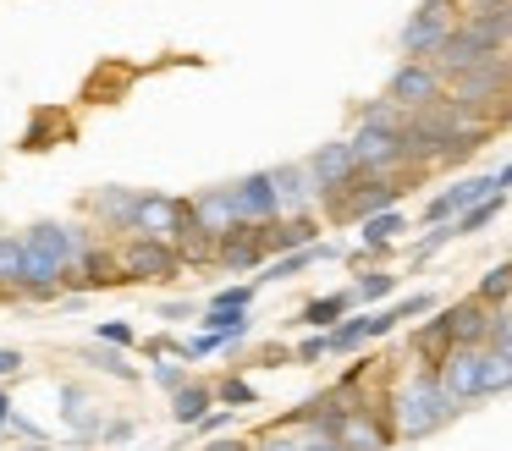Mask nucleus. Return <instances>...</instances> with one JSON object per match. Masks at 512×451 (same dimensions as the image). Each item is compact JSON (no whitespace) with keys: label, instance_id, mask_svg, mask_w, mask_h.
I'll list each match as a JSON object with an SVG mask.
<instances>
[{"label":"nucleus","instance_id":"nucleus-28","mask_svg":"<svg viewBox=\"0 0 512 451\" xmlns=\"http://www.w3.org/2000/svg\"><path fill=\"white\" fill-rule=\"evenodd\" d=\"M501 209H507V193H490V198H479L474 209H463V215L452 220V226H457V237H479V231H485L490 220L501 215Z\"/></svg>","mask_w":512,"mask_h":451},{"label":"nucleus","instance_id":"nucleus-19","mask_svg":"<svg viewBox=\"0 0 512 451\" xmlns=\"http://www.w3.org/2000/svg\"><path fill=\"white\" fill-rule=\"evenodd\" d=\"M325 259H342V248L320 237V242H309V248H292V253H281V259H270L265 270L254 275V286H276V281H292V275L314 270V264H325Z\"/></svg>","mask_w":512,"mask_h":451},{"label":"nucleus","instance_id":"nucleus-22","mask_svg":"<svg viewBox=\"0 0 512 451\" xmlns=\"http://www.w3.org/2000/svg\"><path fill=\"white\" fill-rule=\"evenodd\" d=\"M215 407V385L210 380H188V385H177L171 391V424H182V429H193L204 413Z\"/></svg>","mask_w":512,"mask_h":451},{"label":"nucleus","instance_id":"nucleus-10","mask_svg":"<svg viewBox=\"0 0 512 451\" xmlns=\"http://www.w3.org/2000/svg\"><path fill=\"white\" fill-rule=\"evenodd\" d=\"M105 286H122V259H116V242H94L78 264H67L61 275V292H105Z\"/></svg>","mask_w":512,"mask_h":451},{"label":"nucleus","instance_id":"nucleus-43","mask_svg":"<svg viewBox=\"0 0 512 451\" xmlns=\"http://www.w3.org/2000/svg\"><path fill=\"white\" fill-rule=\"evenodd\" d=\"M138 435V418H105L100 440H133Z\"/></svg>","mask_w":512,"mask_h":451},{"label":"nucleus","instance_id":"nucleus-4","mask_svg":"<svg viewBox=\"0 0 512 451\" xmlns=\"http://www.w3.org/2000/svg\"><path fill=\"white\" fill-rule=\"evenodd\" d=\"M116 259H122V286H155V281H177L182 275L177 248L160 237H122Z\"/></svg>","mask_w":512,"mask_h":451},{"label":"nucleus","instance_id":"nucleus-39","mask_svg":"<svg viewBox=\"0 0 512 451\" xmlns=\"http://www.w3.org/2000/svg\"><path fill=\"white\" fill-rule=\"evenodd\" d=\"M254 451H303V435L298 429H265V435L254 440Z\"/></svg>","mask_w":512,"mask_h":451},{"label":"nucleus","instance_id":"nucleus-3","mask_svg":"<svg viewBox=\"0 0 512 451\" xmlns=\"http://www.w3.org/2000/svg\"><path fill=\"white\" fill-rule=\"evenodd\" d=\"M457 22H463V0H419V11H413L397 33L402 61H430V55L452 39Z\"/></svg>","mask_w":512,"mask_h":451},{"label":"nucleus","instance_id":"nucleus-51","mask_svg":"<svg viewBox=\"0 0 512 451\" xmlns=\"http://www.w3.org/2000/svg\"><path fill=\"white\" fill-rule=\"evenodd\" d=\"M463 6H468V0H463Z\"/></svg>","mask_w":512,"mask_h":451},{"label":"nucleus","instance_id":"nucleus-7","mask_svg":"<svg viewBox=\"0 0 512 451\" xmlns=\"http://www.w3.org/2000/svg\"><path fill=\"white\" fill-rule=\"evenodd\" d=\"M446 94V77L435 72L430 61H397V72L386 77V99L397 110H424V105H435V99Z\"/></svg>","mask_w":512,"mask_h":451},{"label":"nucleus","instance_id":"nucleus-49","mask_svg":"<svg viewBox=\"0 0 512 451\" xmlns=\"http://www.w3.org/2000/svg\"><path fill=\"white\" fill-rule=\"evenodd\" d=\"M490 176H496V193H512V160L501 165V171H490Z\"/></svg>","mask_w":512,"mask_h":451},{"label":"nucleus","instance_id":"nucleus-46","mask_svg":"<svg viewBox=\"0 0 512 451\" xmlns=\"http://www.w3.org/2000/svg\"><path fill=\"white\" fill-rule=\"evenodd\" d=\"M303 451H342V440H325V435H303Z\"/></svg>","mask_w":512,"mask_h":451},{"label":"nucleus","instance_id":"nucleus-42","mask_svg":"<svg viewBox=\"0 0 512 451\" xmlns=\"http://www.w3.org/2000/svg\"><path fill=\"white\" fill-rule=\"evenodd\" d=\"M490 347L512 352V303H507V308H496V336H490Z\"/></svg>","mask_w":512,"mask_h":451},{"label":"nucleus","instance_id":"nucleus-41","mask_svg":"<svg viewBox=\"0 0 512 451\" xmlns=\"http://www.w3.org/2000/svg\"><path fill=\"white\" fill-rule=\"evenodd\" d=\"M259 363H265V369H292V347L287 341H265V347H259Z\"/></svg>","mask_w":512,"mask_h":451},{"label":"nucleus","instance_id":"nucleus-1","mask_svg":"<svg viewBox=\"0 0 512 451\" xmlns=\"http://www.w3.org/2000/svg\"><path fill=\"white\" fill-rule=\"evenodd\" d=\"M463 413H468V407L452 402L446 385H441V374H430V369H413V374H402V380L391 385L397 440H430V435H441L446 424H457Z\"/></svg>","mask_w":512,"mask_h":451},{"label":"nucleus","instance_id":"nucleus-6","mask_svg":"<svg viewBox=\"0 0 512 451\" xmlns=\"http://www.w3.org/2000/svg\"><path fill=\"white\" fill-rule=\"evenodd\" d=\"M133 204H138V187H94L89 198H78L83 220L111 242L133 237Z\"/></svg>","mask_w":512,"mask_h":451},{"label":"nucleus","instance_id":"nucleus-25","mask_svg":"<svg viewBox=\"0 0 512 451\" xmlns=\"http://www.w3.org/2000/svg\"><path fill=\"white\" fill-rule=\"evenodd\" d=\"M369 341H375V336H369V308H364V314L353 308V314H347L342 325L325 330V347H331V358H353V352H364V347H369Z\"/></svg>","mask_w":512,"mask_h":451},{"label":"nucleus","instance_id":"nucleus-34","mask_svg":"<svg viewBox=\"0 0 512 451\" xmlns=\"http://www.w3.org/2000/svg\"><path fill=\"white\" fill-rule=\"evenodd\" d=\"M149 380H155L160 385V391H177V385H188L193 380V374H188V363H177V358H155V363H149Z\"/></svg>","mask_w":512,"mask_h":451},{"label":"nucleus","instance_id":"nucleus-37","mask_svg":"<svg viewBox=\"0 0 512 451\" xmlns=\"http://www.w3.org/2000/svg\"><path fill=\"white\" fill-rule=\"evenodd\" d=\"M94 336H100V347H138V330L133 325H127V319H105V325L100 330H94Z\"/></svg>","mask_w":512,"mask_h":451},{"label":"nucleus","instance_id":"nucleus-50","mask_svg":"<svg viewBox=\"0 0 512 451\" xmlns=\"http://www.w3.org/2000/svg\"><path fill=\"white\" fill-rule=\"evenodd\" d=\"M17 451H56V440H23Z\"/></svg>","mask_w":512,"mask_h":451},{"label":"nucleus","instance_id":"nucleus-40","mask_svg":"<svg viewBox=\"0 0 512 451\" xmlns=\"http://www.w3.org/2000/svg\"><path fill=\"white\" fill-rule=\"evenodd\" d=\"M6 440H17V446H23V440H50V435L28 413H12V418H6Z\"/></svg>","mask_w":512,"mask_h":451},{"label":"nucleus","instance_id":"nucleus-11","mask_svg":"<svg viewBox=\"0 0 512 451\" xmlns=\"http://www.w3.org/2000/svg\"><path fill=\"white\" fill-rule=\"evenodd\" d=\"M232 187V204H237V220H248V226H270V220H281V198H276V182H270V171H248L237 176Z\"/></svg>","mask_w":512,"mask_h":451},{"label":"nucleus","instance_id":"nucleus-23","mask_svg":"<svg viewBox=\"0 0 512 451\" xmlns=\"http://www.w3.org/2000/svg\"><path fill=\"white\" fill-rule=\"evenodd\" d=\"M397 281H402L397 270H386V264H369V270L353 275V286H347V292H353V303L375 308V303H391V297H397Z\"/></svg>","mask_w":512,"mask_h":451},{"label":"nucleus","instance_id":"nucleus-20","mask_svg":"<svg viewBox=\"0 0 512 451\" xmlns=\"http://www.w3.org/2000/svg\"><path fill=\"white\" fill-rule=\"evenodd\" d=\"M353 292H320V297H309V303L298 308V314H292V325H303V330H331V325H342L347 314H353Z\"/></svg>","mask_w":512,"mask_h":451},{"label":"nucleus","instance_id":"nucleus-27","mask_svg":"<svg viewBox=\"0 0 512 451\" xmlns=\"http://www.w3.org/2000/svg\"><path fill=\"white\" fill-rule=\"evenodd\" d=\"M474 297H479L485 308H507V303H512V264H490V270L479 275Z\"/></svg>","mask_w":512,"mask_h":451},{"label":"nucleus","instance_id":"nucleus-5","mask_svg":"<svg viewBox=\"0 0 512 451\" xmlns=\"http://www.w3.org/2000/svg\"><path fill=\"white\" fill-rule=\"evenodd\" d=\"M182 226H188V198L160 193V187H138V204H133V237L177 242V231H182Z\"/></svg>","mask_w":512,"mask_h":451},{"label":"nucleus","instance_id":"nucleus-2","mask_svg":"<svg viewBox=\"0 0 512 451\" xmlns=\"http://www.w3.org/2000/svg\"><path fill=\"white\" fill-rule=\"evenodd\" d=\"M507 94H512V55L507 50L485 55L479 66H468L463 77H452V83H446V99H452L463 116H474V121H490Z\"/></svg>","mask_w":512,"mask_h":451},{"label":"nucleus","instance_id":"nucleus-29","mask_svg":"<svg viewBox=\"0 0 512 451\" xmlns=\"http://www.w3.org/2000/svg\"><path fill=\"white\" fill-rule=\"evenodd\" d=\"M402 121H408V110H397L386 94H380V99H364V105H358V127H375V132H402Z\"/></svg>","mask_w":512,"mask_h":451},{"label":"nucleus","instance_id":"nucleus-33","mask_svg":"<svg viewBox=\"0 0 512 451\" xmlns=\"http://www.w3.org/2000/svg\"><path fill=\"white\" fill-rule=\"evenodd\" d=\"M446 242H457V226H452V220H446V226H430V231H424V237L408 248V259H413V264H424V259H435V253H441Z\"/></svg>","mask_w":512,"mask_h":451},{"label":"nucleus","instance_id":"nucleus-17","mask_svg":"<svg viewBox=\"0 0 512 451\" xmlns=\"http://www.w3.org/2000/svg\"><path fill=\"white\" fill-rule=\"evenodd\" d=\"M303 165H309V176L320 182V198L336 193V187H347V182H358V160H353V149H347V138L320 143Z\"/></svg>","mask_w":512,"mask_h":451},{"label":"nucleus","instance_id":"nucleus-18","mask_svg":"<svg viewBox=\"0 0 512 451\" xmlns=\"http://www.w3.org/2000/svg\"><path fill=\"white\" fill-rule=\"evenodd\" d=\"M435 374H441V385H446L452 402H463V407L479 402V347H452Z\"/></svg>","mask_w":512,"mask_h":451},{"label":"nucleus","instance_id":"nucleus-30","mask_svg":"<svg viewBox=\"0 0 512 451\" xmlns=\"http://www.w3.org/2000/svg\"><path fill=\"white\" fill-rule=\"evenodd\" d=\"M215 407H259V385L243 380V374H226V380H215Z\"/></svg>","mask_w":512,"mask_h":451},{"label":"nucleus","instance_id":"nucleus-26","mask_svg":"<svg viewBox=\"0 0 512 451\" xmlns=\"http://www.w3.org/2000/svg\"><path fill=\"white\" fill-rule=\"evenodd\" d=\"M210 336H226V341H248V330H254V319H248V308H204L199 319Z\"/></svg>","mask_w":512,"mask_h":451},{"label":"nucleus","instance_id":"nucleus-24","mask_svg":"<svg viewBox=\"0 0 512 451\" xmlns=\"http://www.w3.org/2000/svg\"><path fill=\"white\" fill-rule=\"evenodd\" d=\"M512 391V352L501 347H479V402Z\"/></svg>","mask_w":512,"mask_h":451},{"label":"nucleus","instance_id":"nucleus-47","mask_svg":"<svg viewBox=\"0 0 512 451\" xmlns=\"http://www.w3.org/2000/svg\"><path fill=\"white\" fill-rule=\"evenodd\" d=\"M193 314V303H160V319H166V325H171V319H188Z\"/></svg>","mask_w":512,"mask_h":451},{"label":"nucleus","instance_id":"nucleus-44","mask_svg":"<svg viewBox=\"0 0 512 451\" xmlns=\"http://www.w3.org/2000/svg\"><path fill=\"white\" fill-rule=\"evenodd\" d=\"M17 374H23V352H17V347H0V385L17 380Z\"/></svg>","mask_w":512,"mask_h":451},{"label":"nucleus","instance_id":"nucleus-16","mask_svg":"<svg viewBox=\"0 0 512 451\" xmlns=\"http://www.w3.org/2000/svg\"><path fill=\"white\" fill-rule=\"evenodd\" d=\"M446 319H452V347H490V336H496V308H485L474 292L457 297Z\"/></svg>","mask_w":512,"mask_h":451},{"label":"nucleus","instance_id":"nucleus-15","mask_svg":"<svg viewBox=\"0 0 512 451\" xmlns=\"http://www.w3.org/2000/svg\"><path fill=\"white\" fill-rule=\"evenodd\" d=\"M485 55H501V50H490V44L479 39V33L468 28V22H457V28H452V39H446L441 50L430 55V66H435V72L446 77V83H452V77H463L468 66H479V61H485Z\"/></svg>","mask_w":512,"mask_h":451},{"label":"nucleus","instance_id":"nucleus-21","mask_svg":"<svg viewBox=\"0 0 512 451\" xmlns=\"http://www.w3.org/2000/svg\"><path fill=\"white\" fill-rule=\"evenodd\" d=\"M188 215L199 220L204 231H215L221 237L226 226L237 220V204H232V187H199V193L188 198Z\"/></svg>","mask_w":512,"mask_h":451},{"label":"nucleus","instance_id":"nucleus-38","mask_svg":"<svg viewBox=\"0 0 512 451\" xmlns=\"http://www.w3.org/2000/svg\"><path fill=\"white\" fill-rule=\"evenodd\" d=\"M254 297H259V286H254V281H243V286H221V292H215L204 308H248Z\"/></svg>","mask_w":512,"mask_h":451},{"label":"nucleus","instance_id":"nucleus-35","mask_svg":"<svg viewBox=\"0 0 512 451\" xmlns=\"http://www.w3.org/2000/svg\"><path fill=\"white\" fill-rule=\"evenodd\" d=\"M232 424H237V407H210V413L193 424V435H199V440H215V435H232Z\"/></svg>","mask_w":512,"mask_h":451},{"label":"nucleus","instance_id":"nucleus-8","mask_svg":"<svg viewBox=\"0 0 512 451\" xmlns=\"http://www.w3.org/2000/svg\"><path fill=\"white\" fill-rule=\"evenodd\" d=\"M270 264V248H265V231L259 226H248V220H232V226L215 237V270H237V275H248V270H265Z\"/></svg>","mask_w":512,"mask_h":451},{"label":"nucleus","instance_id":"nucleus-14","mask_svg":"<svg viewBox=\"0 0 512 451\" xmlns=\"http://www.w3.org/2000/svg\"><path fill=\"white\" fill-rule=\"evenodd\" d=\"M446 352H452V319H446V308H435L430 319H419V325L408 330V358L413 369H441Z\"/></svg>","mask_w":512,"mask_h":451},{"label":"nucleus","instance_id":"nucleus-12","mask_svg":"<svg viewBox=\"0 0 512 451\" xmlns=\"http://www.w3.org/2000/svg\"><path fill=\"white\" fill-rule=\"evenodd\" d=\"M61 424H67L72 446H94V440H100V429H105L100 396H89L78 380H67V385H61Z\"/></svg>","mask_w":512,"mask_h":451},{"label":"nucleus","instance_id":"nucleus-31","mask_svg":"<svg viewBox=\"0 0 512 451\" xmlns=\"http://www.w3.org/2000/svg\"><path fill=\"white\" fill-rule=\"evenodd\" d=\"M83 363H89V369H100V374H111V380H127V385L138 380V369L127 363L122 347H89V352H83Z\"/></svg>","mask_w":512,"mask_h":451},{"label":"nucleus","instance_id":"nucleus-32","mask_svg":"<svg viewBox=\"0 0 512 451\" xmlns=\"http://www.w3.org/2000/svg\"><path fill=\"white\" fill-rule=\"evenodd\" d=\"M386 314L397 319V325H408V319H424V314H435V292H408V297H391V303H386Z\"/></svg>","mask_w":512,"mask_h":451},{"label":"nucleus","instance_id":"nucleus-45","mask_svg":"<svg viewBox=\"0 0 512 451\" xmlns=\"http://www.w3.org/2000/svg\"><path fill=\"white\" fill-rule=\"evenodd\" d=\"M199 451H254V440H237V435H215V440H204Z\"/></svg>","mask_w":512,"mask_h":451},{"label":"nucleus","instance_id":"nucleus-36","mask_svg":"<svg viewBox=\"0 0 512 451\" xmlns=\"http://www.w3.org/2000/svg\"><path fill=\"white\" fill-rule=\"evenodd\" d=\"M331 358V347H325V330H309V336L292 347V363H303V369H314V363Z\"/></svg>","mask_w":512,"mask_h":451},{"label":"nucleus","instance_id":"nucleus-48","mask_svg":"<svg viewBox=\"0 0 512 451\" xmlns=\"http://www.w3.org/2000/svg\"><path fill=\"white\" fill-rule=\"evenodd\" d=\"M17 413V402H12V391H6V385H0V429H6V418Z\"/></svg>","mask_w":512,"mask_h":451},{"label":"nucleus","instance_id":"nucleus-9","mask_svg":"<svg viewBox=\"0 0 512 451\" xmlns=\"http://www.w3.org/2000/svg\"><path fill=\"white\" fill-rule=\"evenodd\" d=\"M347 149H353V160H358V176H397V171H408L397 132L353 127V132H347Z\"/></svg>","mask_w":512,"mask_h":451},{"label":"nucleus","instance_id":"nucleus-13","mask_svg":"<svg viewBox=\"0 0 512 451\" xmlns=\"http://www.w3.org/2000/svg\"><path fill=\"white\" fill-rule=\"evenodd\" d=\"M270 182H276L281 215H320V182L309 176V165H303V160L270 165Z\"/></svg>","mask_w":512,"mask_h":451}]
</instances>
